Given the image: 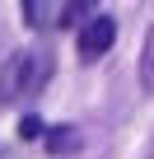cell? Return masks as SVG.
<instances>
[{"label": "cell", "mask_w": 154, "mask_h": 159, "mask_svg": "<svg viewBox=\"0 0 154 159\" xmlns=\"http://www.w3.org/2000/svg\"><path fill=\"white\" fill-rule=\"evenodd\" d=\"M112 42H117V19H112V14H89V19L80 24V61L108 56Z\"/></svg>", "instance_id": "cell-3"}, {"label": "cell", "mask_w": 154, "mask_h": 159, "mask_svg": "<svg viewBox=\"0 0 154 159\" xmlns=\"http://www.w3.org/2000/svg\"><path fill=\"white\" fill-rule=\"evenodd\" d=\"M0 47H5V28H0Z\"/></svg>", "instance_id": "cell-7"}, {"label": "cell", "mask_w": 154, "mask_h": 159, "mask_svg": "<svg viewBox=\"0 0 154 159\" xmlns=\"http://www.w3.org/2000/svg\"><path fill=\"white\" fill-rule=\"evenodd\" d=\"M0 159H5V154H0Z\"/></svg>", "instance_id": "cell-8"}, {"label": "cell", "mask_w": 154, "mask_h": 159, "mask_svg": "<svg viewBox=\"0 0 154 159\" xmlns=\"http://www.w3.org/2000/svg\"><path fill=\"white\" fill-rule=\"evenodd\" d=\"M42 131H47V126H42V117H24V122H19V136H24V140H37Z\"/></svg>", "instance_id": "cell-6"}, {"label": "cell", "mask_w": 154, "mask_h": 159, "mask_svg": "<svg viewBox=\"0 0 154 159\" xmlns=\"http://www.w3.org/2000/svg\"><path fill=\"white\" fill-rule=\"evenodd\" d=\"M19 10L33 33H65L98 14V0H19Z\"/></svg>", "instance_id": "cell-2"}, {"label": "cell", "mask_w": 154, "mask_h": 159, "mask_svg": "<svg viewBox=\"0 0 154 159\" xmlns=\"http://www.w3.org/2000/svg\"><path fill=\"white\" fill-rule=\"evenodd\" d=\"M75 145H80V136H75L70 126H56V131L47 136V150H51V154H65V150H75Z\"/></svg>", "instance_id": "cell-5"}, {"label": "cell", "mask_w": 154, "mask_h": 159, "mask_svg": "<svg viewBox=\"0 0 154 159\" xmlns=\"http://www.w3.org/2000/svg\"><path fill=\"white\" fill-rule=\"evenodd\" d=\"M51 47H14L5 56V66H0V108H10V103H24L33 94L47 89V80H51Z\"/></svg>", "instance_id": "cell-1"}, {"label": "cell", "mask_w": 154, "mask_h": 159, "mask_svg": "<svg viewBox=\"0 0 154 159\" xmlns=\"http://www.w3.org/2000/svg\"><path fill=\"white\" fill-rule=\"evenodd\" d=\"M135 75H140V89H145V94H154V24H149V33H145V47H140Z\"/></svg>", "instance_id": "cell-4"}]
</instances>
